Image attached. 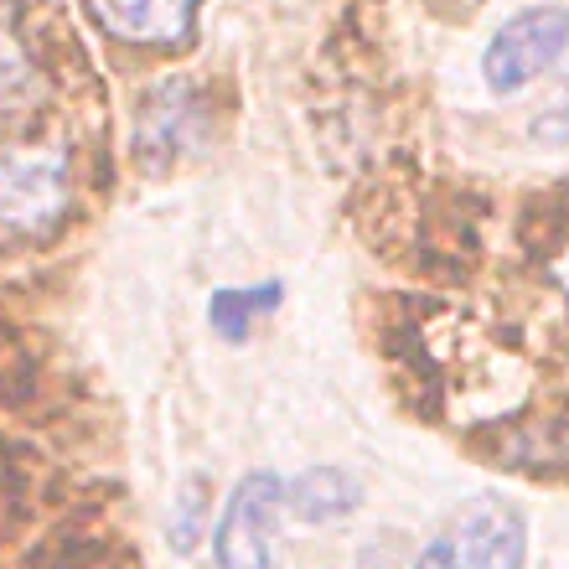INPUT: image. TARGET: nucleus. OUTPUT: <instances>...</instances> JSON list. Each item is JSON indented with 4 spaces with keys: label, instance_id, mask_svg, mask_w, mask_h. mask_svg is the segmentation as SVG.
Returning a JSON list of instances; mask_svg holds the SVG:
<instances>
[{
    "label": "nucleus",
    "instance_id": "obj_4",
    "mask_svg": "<svg viewBox=\"0 0 569 569\" xmlns=\"http://www.w3.org/2000/svg\"><path fill=\"white\" fill-rule=\"evenodd\" d=\"M68 202V161L58 150H11L0 156V223L37 228Z\"/></svg>",
    "mask_w": 569,
    "mask_h": 569
},
{
    "label": "nucleus",
    "instance_id": "obj_12",
    "mask_svg": "<svg viewBox=\"0 0 569 569\" xmlns=\"http://www.w3.org/2000/svg\"><path fill=\"white\" fill-rule=\"evenodd\" d=\"M358 569H409V565H393V559H389V555H383V549H378V543H373V549H362Z\"/></svg>",
    "mask_w": 569,
    "mask_h": 569
},
{
    "label": "nucleus",
    "instance_id": "obj_14",
    "mask_svg": "<svg viewBox=\"0 0 569 569\" xmlns=\"http://www.w3.org/2000/svg\"><path fill=\"white\" fill-rule=\"evenodd\" d=\"M555 73H565V78H569V47H565V58H559V68H555Z\"/></svg>",
    "mask_w": 569,
    "mask_h": 569
},
{
    "label": "nucleus",
    "instance_id": "obj_13",
    "mask_svg": "<svg viewBox=\"0 0 569 569\" xmlns=\"http://www.w3.org/2000/svg\"><path fill=\"white\" fill-rule=\"evenodd\" d=\"M559 290H565V300H569V259L559 264Z\"/></svg>",
    "mask_w": 569,
    "mask_h": 569
},
{
    "label": "nucleus",
    "instance_id": "obj_11",
    "mask_svg": "<svg viewBox=\"0 0 569 569\" xmlns=\"http://www.w3.org/2000/svg\"><path fill=\"white\" fill-rule=\"evenodd\" d=\"M528 136L543 140V146H569V104L565 109H549L539 120L528 124Z\"/></svg>",
    "mask_w": 569,
    "mask_h": 569
},
{
    "label": "nucleus",
    "instance_id": "obj_10",
    "mask_svg": "<svg viewBox=\"0 0 569 569\" xmlns=\"http://www.w3.org/2000/svg\"><path fill=\"white\" fill-rule=\"evenodd\" d=\"M208 512H212V481L202 477V471H192V477L177 487V512H171V543H177L181 555H187V549H197Z\"/></svg>",
    "mask_w": 569,
    "mask_h": 569
},
{
    "label": "nucleus",
    "instance_id": "obj_9",
    "mask_svg": "<svg viewBox=\"0 0 569 569\" xmlns=\"http://www.w3.org/2000/svg\"><path fill=\"white\" fill-rule=\"evenodd\" d=\"M31 99H37V62L16 42V31L0 27V124L16 120Z\"/></svg>",
    "mask_w": 569,
    "mask_h": 569
},
{
    "label": "nucleus",
    "instance_id": "obj_1",
    "mask_svg": "<svg viewBox=\"0 0 569 569\" xmlns=\"http://www.w3.org/2000/svg\"><path fill=\"white\" fill-rule=\"evenodd\" d=\"M569 47V6H533L518 11L481 52V78L492 93H523L533 78L555 73Z\"/></svg>",
    "mask_w": 569,
    "mask_h": 569
},
{
    "label": "nucleus",
    "instance_id": "obj_2",
    "mask_svg": "<svg viewBox=\"0 0 569 569\" xmlns=\"http://www.w3.org/2000/svg\"><path fill=\"white\" fill-rule=\"evenodd\" d=\"M284 508V477L254 471L228 497L218 533H212V559L218 569H274V512Z\"/></svg>",
    "mask_w": 569,
    "mask_h": 569
},
{
    "label": "nucleus",
    "instance_id": "obj_6",
    "mask_svg": "<svg viewBox=\"0 0 569 569\" xmlns=\"http://www.w3.org/2000/svg\"><path fill=\"white\" fill-rule=\"evenodd\" d=\"M197 130H202V104H197V93L187 89V83H161V89L146 99V109H140V150H146V161H156V156H177V150H187L197 140Z\"/></svg>",
    "mask_w": 569,
    "mask_h": 569
},
{
    "label": "nucleus",
    "instance_id": "obj_5",
    "mask_svg": "<svg viewBox=\"0 0 569 569\" xmlns=\"http://www.w3.org/2000/svg\"><path fill=\"white\" fill-rule=\"evenodd\" d=\"M202 0H89L93 21L124 42H177Z\"/></svg>",
    "mask_w": 569,
    "mask_h": 569
},
{
    "label": "nucleus",
    "instance_id": "obj_3",
    "mask_svg": "<svg viewBox=\"0 0 569 569\" xmlns=\"http://www.w3.org/2000/svg\"><path fill=\"white\" fill-rule=\"evenodd\" d=\"M456 569H523L528 559V523L523 512L502 497H471L446 533Z\"/></svg>",
    "mask_w": 569,
    "mask_h": 569
},
{
    "label": "nucleus",
    "instance_id": "obj_8",
    "mask_svg": "<svg viewBox=\"0 0 569 569\" xmlns=\"http://www.w3.org/2000/svg\"><path fill=\"white\" fill-rule=\"evenodd\" d=\"M280 296H284L280 284H259V290H218V296L208 300V316L228 342H239L243 331L254 327V316H264V311L280 306Z\"/></svg>",
    "mask_w": 569,
    "mask_h": 569
},
{
    "label": "nucleus",
    "instance_id": "obj_7",
    "mask_svg": "<svg viewBox=\"0 0 569 569\" xmlns=\"http://www.w3.org/2000/svg\"><path fill=\"white\" fill-rule=\"evenodd\" d=\"M284 508L296 512L300 523H337V518H352L362 508V487L337 466H311L300 471L296 481H284Z\"/></svg>",
    "mask_w": 569,
    "mask_h": 569
}]
</instances>
